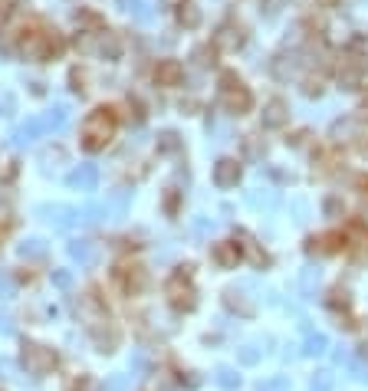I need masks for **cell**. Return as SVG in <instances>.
<instances>
[{"label": "cell", "instance_id": "1", "mask_svg": "<svg viewBox=\"0 0 368 391\" xmlns=\"http://www.w3.org/2000/svg\"><path fill=\"white\" fill-rule=\"evenodd\" d=\"M115 128H119V115H115L112 105H99V109H93V112L85 115L83 132H79L83 148L85 152H102L105 145L115 138Z\"/></svg>", "mask_w": 368, "mask_h": 391}, {"label": "cell", "instance_id": "2", "mask_svg": "<svg viewBox=\"0 0 368 391\" xmlns=\"http://www.w3.org/2000/svg\"><path fill=\"white\" fill-rule=\"evenodd\" d=\"M220 96H224L227 112H234V115H244L254 109V92L244 86V79L237 76L234 69L220 73Z\"/></svg>", "mask_w": 368, "mask_h": 391}, {"label": "cell", "instance_id": "3", "mask_svg": "<svg viewBox=\"0 0 368 391\" xmlns=\"http://www.w3.org/2000/svg\"><path fill=\"white\" fill-rule=\"evenodd\" d=\"M23 365H27L30 375H47L57 368V352H53L49 345L27 342L23 345Z\"/></svg>", "mask_w": 368, "mask_h": 391}, {"label": "cell", "instance_id": "4", "mask_svg": "<svg viewBox=\"0 0 368 391\" xmlns=\"http://www.w3.org/2000/svg\"><path fill=\"white\" fill-rule=\"evenodd\" d=\"M191 267H184V270H178L174 277L168 279V296H171V303L178 306V309H191L194 306V287H191V273H188Z\"/></svg>", "mask_w": 368, "mask_h": 391}, {"label": "cell", "instance_id": "5", "mask_svg": "<svg viewBox=\"0 0 368 391\" xmlns=\"http://www.w3.org/2000/svg\"><path fill=\"white\" fill-rule=\"evenodd\" d=\"M151 79H155L158 86H181V79H184V66H181L178 59H158L155 69H151Z\"/></svg>", "mask_w": 368, "mask_h": 391}, {"label": "cell", "instance_id": "6", "mask_svg": "<svg viewBox=\"0 0 368 391\" xmlns=\"http://www.w3.org/2000/svg\"><path fill=\"white\" fill-rule=\"evenodd\" d=\"M260 122H263V128H283L286 122H290V105H286V99L273 96L270 102L263 105V112H260Z\"/></svg>", "mask_w": 368, "mask_h": 391}, {"label": "cell", "instance_id": "7", "mask_svg": "<svg viewBox=\"0 0 368 391\" xmlns=\"http://www.w3.org/2000/svg\"><path fill=\"white\" fill-rule=\"evenodd\" d=\"M237 181H240V162L237 158H220L214 164V184L220 191H227V188H237Z\"/></svg>", "mask_w": 368, "mask_h": 391}, {"label": "cell", "instance_id": "8", "mask_svg": "<svg viewBox=\"0 0 368 391\" xmlns=\"http://www.w3.org/2000/svg\"><path fill=\"white\" fill-rule=\"evenodd\" d=\"M244 27L240 23H224V27L214 33V47L218 49H227V53H234V49L244 47Z\"/></svg>", "mask_w": 368, "mask_h": 391}, {"label": "cell", "instance_id": "9", "mask_svg": "<svg viewBox=\"0 0 368 391\" xmlns=\"http://www.w3.org/2000/svg\"><path fill=\"white\" fill-rule=\"evenodd\" d=\"M119 279H122V287L129 289V293H142L145 283H148V277H145L142 267H122L119 270Z\"/></svg>", "mask_w": 368, "mask_h": 391}, {"label": "cell", "instance_id": "10", "mask_svg": "<svg viewBox=\"0 0 368 391\" xmlns=\"http://www.w3.org/2000/svg\"><path fill=\"white\" fill-rule=\"evenodd\" d=\"M69 253H73V260H79V267H95V263H99V247H95V243H89V240L73 243V247H69Z\"/></svg>", "mask_w": 368, "mask_h": 391}, {"label": "cell", "instance_id": "11", "mask_svg": "<svg viewBox=\"0 0 368 391\" xmlns=\"http://www.w3.org/2000/svg\"><path fill=\"white\" fill-rule=\"evenodd\" d=\"M178 23L184 30H198L201 27V10L191 4V0H181V7H178Z\"/></svg>", "mask_w": 368, "mask_h": 391}, {"label": "cell", "instance_id": "12", "mask_svg": "<svg viewBox=\"0 0 368 391\" xmlns=\"http://www.w3.org/2000/svg\"><path fill=\"white\" fill-rule=\"evenodd\" d=\"M99 53H102L105 59H119V53H122V40L115 37V33H99Z\"/></svg>", "mask_w": 368, "mask_h": 391}, {"label": "cell", "instance_id": "13", "mask_svg": "<svg viewBox=\"0 0 368 391\" xmlns=\"http://www.w3.org/2000/svg\"><path fill=\"white\" fill-rule=\"evenodd\" d=\"M214 260H218L220 267H234L237 260H240V250H237V243H218L214 247Z\"/></svg>", "mask_w": 368, "mask_h": 391}, {"label": "cell", "instance_id": "14", "mask_svg": "<svg viewBox=\"0 0 368 391\" xmlns=\"http://www.w3.org/2000/svg\"><path fill=\"white\" fill-rule=\"evenodd\" d=\"M132 375H109L102 385V391H132Z\"/></svg>", "mask_w": 368, "mask_h": 391}, {"label": "cell", "instance_id": "15", "mask_svg": "<svg viewBox=\"0 0 368 391\" xmlns=\"http://www.w3.org/2000/svg\"><path fill=\"white\" fill-rule=\"evenodd\" d=\"M194 59H198V66H214V59H218V47H210V43H201L198 49H194Z\"/></svg>", "mask_w": 368, "mask_h": 391}, {"label": "cell", "instance_id": "16", "mask_svg": "<svg viewBox=\"0 0 368 391\" xmlns=\"http://www.w3.org/2000/svg\"><path fill=\"white\" fill-rule=\"evenodd\" d=\"M214 382H218L224 391H234L237 385H240V375H237V372H230V368H218V375H214Z\"/></svg>", "mask_w": 368, "mask_h": 391}, {"label": "cell", "instance_id": "17", "mask_svg": "<svg viewBox=\"0 0 368 391\" xmlns=\"http://www.w3.org/2000/svg\"><path fill=\"white\" fill-rule=\"evenodd\" d=\"M227 306H230V309H240L244 315L254 313V303H247L244 293H237V289H230V293H227Z\"/></svg>", "mask_w": 368, "mask_h": 391}, {"label": "cell", "instance_id": "18", "mask_svg": "<svg viewBox=\"0 0 368 391\" xmlns=\"http://www.w3.org/2000/svg\"><path fill=\"white\" fill-rule=\"evenodd\" d=\"M43 253H47V247H43L40 240H27V243L20 247V257H23V260H40Z\"/></svg>", "mask_w": 368, "mask_h": 391}, {"label": "cell", "instance_id": "19", "mask_svg": "<svg viewBox=\"0 0 368 391\" xmlns=\"http://www.w3.org/2000/svg\"><path fill=\"white\" fill-rule=\"evenodd\" d=\"M181 148V138H178V132H165L158 138V152H178Z\"/></svg>", "mask_w": 368, "mask_h": 391}, {"label": "cell", "instance_id": "20", "mask_svg": "<svg viewBox=\"0 0 368 391\" xmlns=\"http://www.w3.org/2000/svg\"><path fill=\"white\" fill-rule=\"evenodd\" d=\"M322 86H326V83H322V76H306V83H302V92H306V96H322Z\"/></svg>", "mask_w": 368, "mask_h": 391}, {"label": "cell", "instance_id": "21", "mask_svg": "<svg viewBox=\"0 0 368 391\" xmlns=\"http://www.w3.org/2000/svg\"><path fill=\"white\" fill-rule=\"evenodd\" d=\"M129 119H132L135 125L145 122V105L138 102V99H129Z\"/></svg>", "mask_w": 368, "mask_h": 391}, {"label": "cell", "instance_id": "22", "mask_svg": "<svg viewBox=\"0 0 368 391\" xmlns=\"http://www.w3.org/2000/svg\"><path fill=\"white\" fill-rule=\"evenodd\" d=\"M256 391H290V382L286 378H266V382H260Z\"/></svg>", "mask_w": 368, "mask_h": 391}, {"label": "cell", "instance_id": "23", "mask_svg": "<svg viewBox=\"0 0 368 391\" xmlns=\"http://www.w3.org/2000/svg\"><path fill=\"white\" fill-rule=\"evenodd\" d=\"M306 352L309 355L326 352V335H309V339H306Z\"/></svg>", "mask_w": 368, "mask_h": 391}, {"label": "cell", "instance_id": "24", "mask_svg": "<svg viewBox=\"0 0 368 391\" xmlns=\"http://www.w3.org/2000/svg\"><path fill=\"white\" fill-rule=\"evenodd\" d=\"M309 391H332V375L329 372H319L312 378V388Z\"/></svg>", "mask_w": 368, "mask_h": 391}, {"label": "cell", "instance_id": "25", "mask_svg": "<svg viewBox=\"0 0 368 391\" xmlns=\"http://www.w3.org/2000/svg\"><path fill=\"white\" fill-rule=\"evenodd\" d=\"M73 184H76V188H93V184H95V172H93V168H85L83 174H73Z\"/></svg>", "mask_w": 368, "mask_h": 391}, {"label": "cell", "instance_id": "26", "mask_svg": "<svg viewBox=\"0 0 368 391\" xmlns=\"http://www.w3.org/2000/svg\"><path fill=\"white\" fill-rule=\"evenodd\" d=\"M0 375L10 378V382H17L20 372H17V362H10V359H0Z\"/></svg>", "mask_w": 368, "mask_h": 391}, {"label": "cell", "instance_id": "27", "mask_svg": "<svg viewBox=\"0 0 368 391\" xmlns=\"http://www.w3.org/2000/svg\"><path fill=\"white\" fill-rule=\"evenodd\" d=\"M256 359H260V352H256L254 345H244V349H240V362L244 365H254Z\"/></svg>", "mask_w": 368, "mask_h": 391}, {"label": "cell", "instance_id": "28", "mask_svg": "<svg viewBox=\"0 0 368 391\" xmlns=\"http://www.w3.org/2000/svg\"><path fill=\"white\" fill-rule=\"evenodd\" d=\"M73 391H102V385L93 382V378H79V382L73 385Z\"/></svg>", "mask_w": 368, "mask_h": 391}, {"label": "cell", "instance_id": "29", "mask_svg": "<svg viewBox=\"0 0 368 391\" xmlns=\"http://www.w3.org/2000/svg\"><path fill=\"white\" fill-rule=\"evenodd\" d=\"M352 372H355V378H368V362L365 359H355V362H352Z\"/></svg>", "mask_w": 368, "mask_h": 391}, {"label": "cell", "instance_id": "30", "mask_svg": "<svg viewBox=\"0 0 368 391\" xmlns=\"http://www.w3.org/2000/svg\"><path fill=\"white\" fill-rule=\"evenodd\" d=\"M332 135H336V138H342V135H352V122H336V125H332Z\"/></svg>", "mask_w": 368, "mask_h": 391}, {"label": "cell", "instance_id": "31", "mask_svg": "<svg viewBox=\"0 0 368 391\" xmlns=\"http://www.w3.org/2000/svg\"><path fill=\"white\" fill-rule=\"evenodd\" d=\"M53 283H57L59 289H66L69 283H73V279H69V273H63V270H57V273H53Z\"/></svg>", "mask_w": 368, "mask_h": 391}, {"label": "cell", "instance_id": "32", "mask_svg": "<svg viewBox=\"0 0 368 391\" xmlns=\"http://www.w3.org/2000/svg\"><path fill=\"white\" fill-rule=\"evenodd\" d=\"M0 293H4V296L13 293V279H10L7 273H0Z\"/></svg>", "mask_w": 368, "mask_h": 391}, {"label": "cell", "instance_id": "33", "mask_svg": "<svg viewBox=\"0 0 368 391\" xmlns=\"http://www.w3.org/2000/svg\"><path fill=\"white\" fill-rule=\"evenodd\" d=\"M260 4H263V10H266V13H276V10L283 7V0H260Z\"/></svg>", "mask_w": 368, "mask_h": 391}, {"label": "cell", "instance_id": "34", "mask_svg": "<svg viewBox=\"0 0 368 391\" xmlns=\"http://www.w3.org/2000/svg\"><path fill=\"white\" fill-rule=\"evenodd\" d=\"M69 79H73V89H79V92H83V83H85V76H83V73H79V69H73V76H69Z\"/></svg>", "mask_w": 368, "mask_h": 391}, {"label": "cell", "instance_id": "35", "mask_svg": "<svg viewBox=\"0 0 368 391\" xmlns=\"http://www.w3.org/2000/svg\"><path fill=\"white\" fill-rule=\"evenodd\" d=\"M10 329H13V323H10V315H7V313H0V335H7Z\"/></svg>", "mask_w": 368, "mask_h": 391}, {"label": "cell", "instance_id": "36", "mask_svg": "<svg viewBox=\"0 0 368 391\" xmlns=\"http://www.w3.org/2000/svg\"><path fill=\"white\" fill-rule=\"evenodd\" d=\"M355 188H359L362 194H368V174H359V178H355Z\"/></svg>", "mask_w": 368, "mask_h": 391}, {"label": "cell", "instance_id": "37", "mask_svg": "<svg viewBox=\"0 0 368 391\" xmlns=\"http://www.w3.org/2000/svg\"><path fill=\"white\" fill-rule=\"evenodd\" d=\"M339 207H342V204H339L336 198H329V200H326V210H329V214H339Z\"/></svg>", "mask_w": 368, "mask_h": 391}, {"label": "cell", "instance_id": "38", "mask_svg": "<svg viewBox=\"0 0 368 391\" xmlns=\"http://www.w3.org/2000/svg\"><path fill=\"white\" fill-rule=\"evenodd\" d=\"M359 122H368V99L359 105Z\"/></svg>", "mask_w": 368, "mask_h": 391}, {"label": "cell", "instance_id": "39", "mask_svg": "<svg viewBox=\"0 0 368 391\" xmlns=\"http://www.w3.org/2000/svg\"><path fill=\"white\" fill-rule=\"evenodd\" d=\"M359 152H362V158H368V138H362V142H359Z\"/></svg>", "mask_w": 368, "mask_h": 391}, {"label": "cell", "instance_id": "40", "mask_svg": "<svg viewBox=\"0 0 368 391\" xmlns=\"http://www.w3.org/2000/svg\"><path fill=\"white\" fill-rule=\"evenodd\" d=\"M316 4H319V7H336L339 0H316Z\"/></svg>", "mask_w": 368, "mask_h": 391}, {"label": "cell", "instance_id": "41", "mask_svg": "<svg viewBox=\"0 0 368 391\" xmlns=\"http://www.w3.org/2000/svg\"><path fill=\"white\" fill-rule=\"evenodd\" d=\"M7 10H10V0H0V17H4Z\"/></svg>", "mask_w": 368, "mask_h": 391}]
</instances>
